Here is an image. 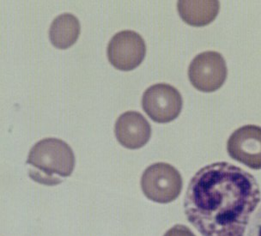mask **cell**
Masks as SVG:
<instances>
[{
  "mask_svg": "<svg viewBox=\"0 0 261 236\" xmlns=\"http://www.w3.org/2000/svg\"><path fill=\"white\" fill-rule=\"evenodd\" d=\"M260 199L254 176L223 162L205 166L191 179L184 209L202 236H244Z\"/></svg>",
  "mask_w": 261,
  "mask_h": 236,
  "instance_id": "cell-1",
  "label": "cell"
},
{
  "mask_svg": "<svg viewBox=\"0 0 261 236\" xmlns=\"http://www.w3.org/2000/svg\"><path fill=\"white\" fill-rule=\"evenodd\" d=\"M114 133L122 146L137 149L144 146L150 140L151 126L139 112L128 111L118 118Z\"/></svg>",
  "mask_w": 261,
  "mask_h": 236,
  "instance_id": "cell-8",
  "label": "cell"
},
{
  "mask_svg": "<svg viewBox=\"0 0 261 236\" xmlns=\"http://www.w3.org/2000/svg\"><path fill=\"white\" fill-rule=\"evenodd\" d=\"M182 177L169 163H158L148 167L141 178V188L150 200L168 204L175 200L182 190Z\"/></svg>",
  "mask_w": 261,
  "mask_h": 236,
  "instance_id": "cell-3",
  "label": "cell"
},
{
  "mask_svg": "<svg viewBox=\"0 0 261 236\" xmlns=\"http://www.w3.org/2000/svg\"><path fill=\"white\" fill-rule=\"evenodd\" d=\"M163 236H196L194 233L191 231L190 228L185 225L181 224H177L174 226L173 228H170L169 231Z\"/></svg>",
  "mask_w": 261,
  "mask_h": 236,
  "instance_id": "cell-12",
  "label": "cell"
},
{
  "mask_svg": "<svg viewBox=\"0 0 261 236\" xmlns=\"http://www.w3.org/2000/svg\"><path fill=\"white\" fill-rule=\"evenodd\" d=\"M247 236H261V206L251 221Z\"/></svg>",
  "mask_w": 261,
  "mask_h": 236,
  "instance_id": "cell-11",
  "label": "cell"
},
{
  "mask_svg": "<svg viewBox=\"0 0 261 236\" xmlns=\"http://www.w3.org/2000/svg\"><path fill=\"white\" fill-rule=\"evenodd\" d=\"M26 163L33 180L45 186H57L72 174L75 155L65 142L48 138L32 147Z\"/></svg>",
  "mask_w": 261,
  "mask_h": 236,
  "instance_id": "cell-2",
  "label": "cell"
},
{
  "mask_svg": "<svg viewBox=\"0 0 261 236\" xmlns=\"http://www.w3.org/2000/svg\"><path fill=\"white\" fill-rule=\"evenodd\" d=\"M107 55L114 68L120 71H132L144 60L146 45L138 33L124 30L113 36L108 45Z\"/></svg>",
  "mask_w": 261,
  "mask_h": 236,
  "instance_id": "cell-6",
  "label": "cell"
},
{
  "mask_svg": "<svg viewBox=\"0 0 261 236\" xmlns=\"http://www.w3.org/2000/svg\"><path fill=\"white\" fill-rule=\"evenodd\" d=\"M182 106L180 93L168 84H154L144 91L142 98L144 111L155 122H171L179 116Z\"/></svg>",
  "mask_w": 261,
  "mask_h": 236,
  "instance_id": "cell-5",
  "label": "cell"
},
{
  "mask_svg": "<svg viewBox=\"0 0 261 236\" xmlns=\"http://www.w3.org/2000/svg\"><path fill=\"white\" fill-rule=\"evenodd\" d=\"M229 156L252 169H261V127L244 125L232 133L227 143Z\"/></svg>",
  "mask_w": 261,
  "mask_h": 236,
  "instance_id": "cell-7",
  "label": "cell"
},
{
  "mask_svg": "<svg viewBox=\"0 0 261 236\" xmlns=\"http://www.w3.org/2000/svg\"><path fill=\"white\" fill-rule=\"evenodd\" d=\"M81 32V25L76 16L64 13L57 16L50 26L49 39L59 49H67L76 43Z\"/></svg>",
  "mask_w": 261,
  "mask_h": 236,
  "instance_id": "cell-10",
  "label": "cell"
},
{
  "mask_svg": "<svg viewBox=\"0 0 261 236\" xmlns=\"http://www.w3.org/2000/svg\"><path fill=\"white\" fill-rule=\"evenodd\" d=\"M227 65L223 55L208 51L197 55L188 68L193 87L202 92H213L223 86L227 78Z\"/></svg>",
  "mask_w": 261,
  "mask_h": 236,
  "instance_id": "cell-4",
  "label": "cell"
},
{
  "mask_svg": "<svg viewBox=\"0 0 261 236\" xmlns=\"http://www.w3.org/2000/svg\"><path fill=\"white\" fill-rule=\"evenodd\" d=\"M177 8L183 21L194 27H202L213 22L218 15L220 3L217 0L178 1Z\"/></svg>",
  "mask_w": 261,
  "mask_h": 236,
  "instance_id": "cell-9",
  "label": "cell"
}]
</instances>
